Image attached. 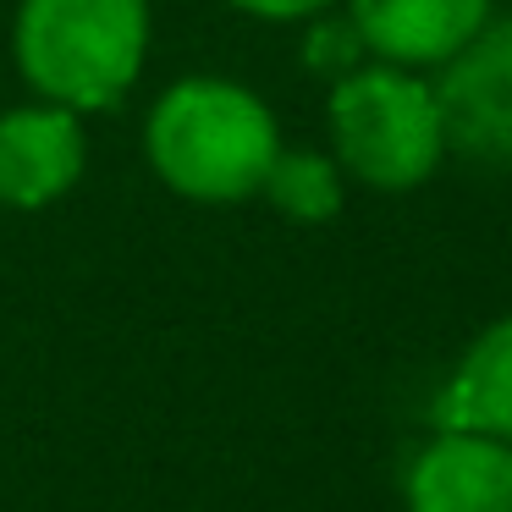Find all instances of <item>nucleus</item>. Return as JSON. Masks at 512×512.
<instances>
[{"label":"nucleus","instance_id":"nucleus-1","mask_svg":"<svg viewBox=\"0 0 512 512\" xmlns=\"http://www.w3.org/2000/svg\"><path fill=\"white\" fill-rule=\"evenodd\" d=\"M281 144L287 133L265 94L215 72L166 83L144 116V160L155 182L204 210L259 199V182Z\"/></svg>","mask_w":512,"mask_h":512},{"label":"nucleus","instance_id":"nucleus-5","mask_svg":"<svg viewBox=\"0 0 512 512\" xmlns=\"http://www.w3.org/2000/svg\"><path fill=\"white\" fill-rule=\"evenodd\" d=\"M446 122V149L474 160H512V17H496L446 67L430 72Z\"/></svg>","mask_w":512,"mask_h":512},{"label":"nucleus","instance_id":"nucleus-7","mask_svg":"<svg viewBox=\"0 0 512 512\" xmlns=\"http://www.w3.org/2000/svg\"><path fill=\"white\" fill-rule=\"evenodd\" d=\"M342 12L375 61L435 72L496 23V0H342Z\"/></svg>","mask_w":512,"mask_h":512},{"label":"nucleus","instance_id":"nucleus-12","mask_svg":"<svg viewBox=\"0 0 512 512\" xmlns=\"http://www.w3.org/2000/svg\"><path fill=\"white\" fill-rule=\"evenodd\" d=\"M507 166H512V160H507Z\"/></svg>","mask_w":512,"mask_h":512},{"label":"nucleus","instance_id":"nucleus-3","mask_svg":"<svg viewBox=\"0 0 512 512\" xmlns=\"http://www.w3.org/2000/svg\"><path fill=\"white\" fill-rule=\"evenodd\" d=\"M325 149L342 160L347 182L369 193H419L441 171L446 122L435 78L391 61H358L325 94Z\"/></svg>","mask_w":512,"mask_h":512},{"label":"nucleus","instance_id":"nucleus-8","mask_svg":"<svg viewBox=\"0 0 512 512\" xmlns=\"http://www.w3.org/2000/svg\"><path fill=\"white\" fill-rule=\"evenodd\" d=\"M430 424L512 441V314H496L485 331L468 336L430 402Z\"/></svg>","mask_w":512,"mask_h":512},{"label":"nucleus","instance_id":"nucleus-9","mask_svg":"<svg viewBox=\"0 0 512 512\" xmlns=\"http://www.w3.org/2000/svg\"><path fill=\"white\" fill-rule=\"evenodd\" d=\"M347 171L331 149H309V144H281L270 160L259 199L292 226H331L347 210Z\"/></svg>","mask_w":512,"mask_h":512},{"label":"nucleus","instance_id":"nucleus-2","mask_svg":"<svg viewBox=\"0 0 512 512\" xmlns=\"http://www.w3.org/2000/svg\"><path fill=\"white\" fill-rule=\"evenodd\" d=\"M155 45L149 0H17L12 61L34 100L105 116L138 89Z\"/></svg>","mask_w":512,"mask_h":512},{"label":"nucleus","instance_id":"nucleus-6","mask_svg":"<svg viewBox=\"0 0 512 512\" xmlns=\"http://www.w3.org/2000/svg\"><path fill=\"white\" fill-rule=\"evenodd\" d=\"M402 512H512V441L435 430L402 468Z\"/></svg>","mask_w":512,"mask_h":512},{"label":"nucleus","instance_id":"nucleus-10","mask_svg":"<svg viewBox=\"0 0 512 512\" xmlns=\"http://www.w3.org/2000/svg\"><path fill=\"white\" fill-rule=\"evenodd\" d=\"M309 34H303V67L309 72H325V78H342V72H353L358 61H369L364 39H358V28L347 23V12H320L309 17Z\"/></svg>","mask_w":512,"mask_h":512},{"label":"nucleus","instance_id":"nucleus-4","mask_svg":"<svg viewBox=\"0 0 512 512\" xmlns=\"http://www.w3.org/2000/svg\"><path fill=\"white\" fill-rule=\"evenodd\" d=\"M89 177V116L50 100L0 111V210L39 215Z\"/></svg>","mask_w":512,"mask_h":512},{"label":"nucleus","instance_id":"nucleus-11","mask_svg":"<svg viewBox=\"0 0 512 512\" xmlns=\"http://www.w3.org/2000/svg\"><path fill=\"white\" fill-rule=\"evenodd\" d=\"M221 6H232L237 17H254V23H270V28H303L309 17L336 12L342 0H221Z\"/></svg>","mask_w":512,"mask_h":512}]
</instances>
